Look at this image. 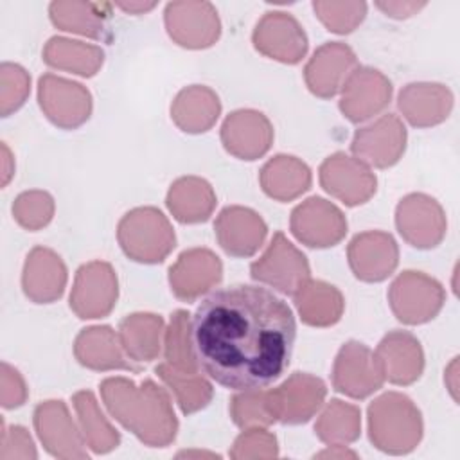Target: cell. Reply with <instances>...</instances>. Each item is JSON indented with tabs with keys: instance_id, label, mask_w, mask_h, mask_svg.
Listing matches in <instances>:
<instances>
[{
	"instance_id": "6da1fadb",
	"label": "cell",
	"mask_w": 460,
	"mask_h": 460,
	"mask_svg": "<svg viewBox=\"0 0 460 460\" xmlns=\"http://www.w3.org/2000/svg\"><path fill=\"white\" fill-rule=\"evenodd\" d=\"M296 338L291 307L252 284L216 289L198 305L190 341L199 370L230 390H257L288 368Z\"/></svg>"
},
{
	"instance_id": "7a4b0ae2",
	"label": "cell",
	"mask_w": 460,
	"mask_h": 460,
	"mask_svg": "<svg viewBox=\"0 0 460 460\" xmlns=\"http://www.w3.org/2000/svg\"><path fill=\"white\" fill-rule=\"evenodd\" d=\"M101 395L110 415L151 447L169 446L178 431L171 399L151 379L137 386L126 377H108L101 383Z\"/></svg>"
},
{
	"instance_id": "3957f363",
	"label": "cell",
	"mask_w": 460,
	"mask_h": 460,
	"mask_svg": "<svg viewBox=\"0 0 460 460\" xmlns=\"http://www.w3.org/2000/svg\"><path fill=\"white\" fill-rule=\"evenodd\" d=\"M368 437L372 444L390 455H406L422 438V417L410 397L386 392L368 406Z\"/></svg>"
},
{
	"instance_id": "277c9868",
	"label": "cell",
	"mask_w": 460,
	"mask_h": 460,
	"mask_svg": "<svg viewBox=\"0 0 460 460\" xmlns=\"http://www.w3.org/2000/svg\"><path fill=\"white\" fill-rule=\"evenodd\" d=\"M122 252L144 264L162 262L176 246L169 219L155 207H138L122 216L117 226Z\"/></svg>"
},
{
	"instance_id": "5b68a950",
	"label": "cell",
	"mask_w": 460,
	"mask_h": 460,
	"mask_svg": "<svg viewBox=\"0 0 460 460\" xmlns=\"http://www.w3.org/2000/svg\"><path fill=\"white\" fill-rule=\"evenodd\" d=\"M446 291L442 284L422 273L406 270L388 288V302L399 322L419 325L433 320L442 309Z\"/></svg>"
},
{
	"instance_id": "8992f818",
	"label": "cell",
	"mask_w": 460,
	"mask_h": 460,
	"mask_svg": "<svg viewBox=\"0 0 460 460\" xmlns=\"http://www.w3.org/2000/svg\"><path fill=\"white\" fill-rule=\"evenodd\" d=\"M250 275L253 280L293 296L309 280L311 271L305 255L282 232H277L266 252L252 262Z\"/></svg>"
},
{
	"instance_id": "52a82bcc",
	"label": "cell",
	"mask_w": 460,
	"mask_h": 460,
	"mask_svg": "<svg viewBox=\"0 0 460 460\" xmlns=\"http://www.w3.org/2000/svg\"><path fill=\"white\" fill-rule=\"evenodd\" d=\"M395 225L401 237L420 250L440 244L446 235L447 221L440 203L422 192L404 196L395 208Z\"/></svg>"
},
{
	"instance_id": "ba28073f",
	"label": "cell",
	"mask_w": 460,
	"mask_h": 460,
	"mask_svg": "<svg viewBox=\"0 0 460 460\" xmlns=\"http://www.w3.org/2000/svg\"><path fill=\"white\" fill-rule=\"evenodd\" d=\"M38 101L47 119L63 129H75L92 113L90 92L75 81L45 74L38 81Z\"/></svg>"
},
{
	"instance_id": "9c48e42d",
	"label": "cell",
	"mask_w": 460,
	"mask_h": 460,
	"mask_svg": "<svg viewBox=\"0 0 460 460\" xmlns=\"http://www.w3.org/2000/svg\"><path fill=\"white\" fill-rule=\"evenodd\" d=\"M117 275L110 262L92 261L83 264L70 293V309L83 320L108 316L117 302Z\"/></svg>"
},
{
	"instance_id": "30bf717a",
	"label": "cell",
	"mask_w": 460,
	"mask_h": 460,
	"mask_svg": "<svg viewBox=\"0 0 460 460\" xmlns=\"http://www.w3.org/2000/svg\"><path fill=\"white\" fill-rule=\"evenodd\" d=\"M289 226L293 235L311 248L334 246L347 234V219L343 212L320 196H313L295 207Z\"/></svg>"
},
{
	"instance_id": "8fae6325",
	"label": "cell",
	"mask_w": 460,
	"mask_h": 460,
	"mask_svg": "<svg viewBox=\"0 0 460 460\" xmlns=\"http://www.w3.org/2000/svg\"><path fill=\"white\" fill-rule=\"evenodd\" d=\"M385 383L374 352L359 341H347L336 354L332 367V386L352 399H365Z\"/></svg>"
},
{
	"instance_id": "7c38bea8",
	"label": "cell",
	"mask_w": 460,
	"mask_h": 460,
	"mask_svg": "<svg viewBox=\"0 0 460 460\" xmlns=\"http://www.w3.org/2000/svg\"><path fill=\"white\" fill-rule=\"evenodd\" d=\"M404 147L406 128L394 113H386L370 126L359 128L350 144V151L359 162L377 169H386L397 164Z\"/></svg>"
},
{
	"instance_id": "4fadbf2b",
	"label": "cell",
	"mask_w": 460,
	"mask_h": 460,
	"mask_svg": "<svg viewBox=\"0 0 460 460\" xmlns=\"http://www.w3.org/2000/svg\"><path fill=\"white\" fill-rule=\"evenodd\" d=\"M164 20L169 36L185 49H207L221 32L217 11L208 2H171Z\"/></svg>"
},
{
	"instance_id": "5bb4252c",
	"label": "cell",
	"mask_w": 460,
	"mask_h": 460,
	"mask_svg": "<svg viewBox=\"0 0 460 460\" xmlns=\"http://www.w3.org/2000/svg\"><path fill=\"white\" fill-rule=\"evenodd\" d=\"M320 183L336 199L349 207L361 205L376 194V174L345 153H334L320 165Z\"/></svg>"
},
{
	"instance_id": "9a60e30c",
	"label": "cell",
	"mask_w": 460,
	"mask_h": 460,
	"mask_svg": "<svg viewBox=\"0 0 460 460\" xmlns=\"http://www.w3.org/2000/svg\"><path fill=\"white\" fill-rule=\"evenodd\" d=\"M253 47L280 63L295 65L307 52V36L300 23L288 13H266L255 25L252 34Z\"/></svg>"
},
{
	"instance_id": "2e32d148",
	"label": "cell",
	"mask_w": 460,
	"mask_h": 460,
	"mask_svg": "<svg viewBox=\"0 0 460 460\" xmlns=\"http://www.w3.org/2000/svg\"><path fill=\"white\" fill-rule=\"evenodd\" d=\"M392 97L390 79L376 68H356L341 88L340 110L354 124L365 122L383 111Z\"/></svg>"
},
{
	"instance_id": "e0dca14e",
	"label": "cell",
	"mask_w": 460,
	"mask_h": 460,
	"mask_svg": "<svg viewBox=\"0 0 460 460\" xmlns=\"http://www.w3.org/2000/svg\"><path fill=\"white\" fill-rule=\"evenodd\" d=\"M358 68L354 50L341 41H329L318 47L304 68L307 88L322 99L341 92L349 75Z\"/></svg>"
},
{
	"instance_id": "ac0fdd59",
	"label": "cell",
	"mask_w": 460,
	"mask_h": 460,
	"mask_svg": "<svg viewBox=\"0 0 460 460\" xmlns=\"http://www.w3.org/2000/svg\"><path fill=\"white\" fill-rule=\"evenodd\" d=\"M34 428L45 449L56 458H88L79 433L63 401H45L34 410Z\"/></svg>"
},
{
	"instance_id": "d6986e66",
	"label": "cell",
	"mask_w": 460,
	"mask_h": 460,
	"mask_svg": "<svg viewBox=\"0 0 460 460\" xmlns=\"http://www.w3.org/2000/svg\"><path fill=\"white\" fill-rule=\"evenodd\" d=\"M352 273L365 282H381L394 273L399 262V248L392 234L370 230L358 234L347 248Z\"/></svg>"
},
{
	"instance_id": "ffe728a7",
	"label": "cell",
	"mask_w": 460,
	"mask_h": 460,
	"mask_svg": "<svg viewBox=\"0 0 460 460\" xmlns=\"http://www.w3.org/2000/svg\"><path fill=\"white\" fill-rule=\"evenodd\" d=\"M225 149L239 160H257L273 144V128L268 117L257 110L232 111L221 126Z\"/></svg>"
},
{
	"instance_id": "44dd1931",
	"label": "cell",
	"mask_w": 460,
	"mask_h": 460,
	"mask_svg": "<svg viewBox=\"0 0 460 460\" xmlns=\"http://www.w3.org/2000/svg\"><path fill=\"white\" fill-rule=\"evenodd\" d=\"M223 266L219 257L207 248L185 250L169 268L171 291L185 302H192L219 284Z\"/></svg>"
},
{
	"instance_id": "7402d4cb",
	"label": "cell",
	"mask_w": 460,
	"mask_h": 460,
	"mask_svg": "<svg viewBox=\"0 0 460 460\" xmlns=\"http://www.w3.org/2000/svg\"><path fill=\"white\" fill-rule=\"evenodd\" d=\"M221 248L232 257H252L264 243L268 226L262 217L246 207H225L214 223Z\"/></svg>"
},
{
	"instance_id": "603a6c76",
	"label": "cell",
	"mask_w": 460,
	"mask_h": 460,
	"mask_svg": "<svg viewBox=\"0 0 460 460\" xmlns=\"http://www.w3.org/2000/svg\"><path fill=\"white\" fill-rule=\"evenodd\" d=\"M374 358L383 377L394 385H411L424 368V354L419 340L408 331H392L377 345Z\"/></svg>"
},
{
	"instance_id": "cb8c5ba5",
	"label": "cell",
	"mask_w": 460,
	"mask_h": 460,
	"mask_svg": "<svg viewBox=\"0 0 460 460\" xmlns=\"http://www.w3.org/2000/svg\"><path fill=\"white\" fill-rule=\"evenodd\" d=\"M325 383L311 374L295 372L279 388H273L279 420L284 424L307 422L323 404Z\"/></svg>"
},
{
	"instance_id": "d4e9b609",
	"label": "cell",
	"mask_w": 460,
	"mask_h": 460,
	"mask_svg": "<svg viewBox=\"0 0 460 460\" xmlns=\"http://www.w3.org/2000/svg\"><path fill=\"white\" fill-rule=\"evenodd\" d=\"M66 286V266L61 257L43 246H36L27 255L22 288L27 298L36 304H50L58 300Z\"/></svg>"
},
{
	"instance_id": "484cf974",
	"label": "cell",
	"mask_w": 460,
	"mask_h": 460,
	"mask_svg": "<svg viewBox=\"0 0 460 460\" xmlns=\"http://www.w3.org/2000/svg\"><path fill=\"white\" fill-rule=\"evenodd\" d=\"M397 106L415 128L444 122L453 108V93L440 83H410L399 92Z\"/></svg>"
},
{
	"instance_id": "4316f807",
	"label": "cell",
	"mask_w": 460,
	"mask_h": 460,
	"mask_svg": "<svg viewBox=\"0 0 460 460\" xmlns=\"http://www.w3.org/2000/svg\"><path fill=\"white\" fill-rule=\"evenodd\" d=\"M74 354L83 367L92 370H140L129 361L120 345L119 332L110 325L83 329L74 341Z\"/></svg>"
},
{
	"instance_id": "83f0119b",
	"label": "cell",
	"mask_w": 460,
	"mask_h": 460,
	"mask_svg": "<svg viewBox=\"0 0 460 460\" xmlns=\"http://www.w3.org/2000/svg\"><path fill=\"white\" fill-rule=\"evenodd\" d=\"M221 113V102L214 90L203 84L183 88L171 104V119L185 133L208 131Z\"/></svg>"
},
{
	"instance_id": "f1b7e54d",
	"label": "cell",
	"mask_w": 460,
	"mask_h": 460,
	"mask_svg": "<svg viewBox=\"0 0 460 460\" xmlns=\"http://www.w3.org/2000/svg\"><path fill=\"white\" fill-rule=\"evenodd\" d=\"M262 190L277 201H291L311 187V169L291 155L268 160L259 174Z\"/></svg>"
},
{
	"instance_id": "f546056e",
	"label": "cell",
	"mask_w": 460,
	"mask_h": 460,
	"mask_svg": "<svg viewBox=\"0 0 460 460\" xmlns=\"http://www.w3.org/2000/svg\"><path fill=\"white\" fill-rule=\"evenodd\" d=\"M165 203L180 223H203L212 216L217 201L207 180L183 176L171 185Z\"/></svg>"
},
{
	"instance_id": "4dcf8cb0",
	"label": "cell",
	"mask_w": 460,
	"mask_h": 460,
	"mask_svg": "<svg viewBox=\"0 0 460 460\" xmlns=\"http://www.w3.org/2000/svg\"><path fill=\"white\" fill-rule=\"evenodd\" d=\"M295 305L304 323L313 327L334 325L345 307L343 295L323 280H307L295 295Z\"/></svg>"
},
{
	"instance_id": "1f68e13d",
	"label": "cell",
	"mask_w": 460,
	"mask_h": 460,
	"mask_svg": "<svg viewBox=\"0 0 460 460\" xmlns=\"http://www.w3.org/2000/svg\"><path fill=\"white\" fill-rule=\"evenodd\" d=\"M164 320L153 313H135L119 323V340L133 361H153L162 350Z\"/></svg>"
},
{
	"instance_id": "d6a6232c",
	"label": "cell",
	"mask_w": 460,
	"mask_h": 460,
	"mask_svg": "<svg viewBox=\"0 0 460 460\" xmlns=\"http://www.w3.org/2000/svg\"><path fill=\"white\" fill-rule=\"evenodd\" d=\"M43 61L58 70L92 77L101 68L104 52L95 45L54 36L43 49Z\"/></svg>"
},
{
	"instance_id": "836d02e7",
	"label": "cell",
	"mask_w": 460,
	"mask_h": 460,
	"mask_svg": "<svg viewBox=\"0 0 460 460\" xmlns=\"http://www.w3.org/2000/svg\"><path fill=\"white\" fill-rule=\"evenodd\" d=\"M84 442L95 453H110L120 442L119 431L108 422L90 390H81L72 397Z\"/></svg>"
},
{
	"instance_id": "e575fe53",
	"label": "cell",
	"mask_w": 460,
	"mask_h": 460,
	"mask_svg": "<svg viewBox=\"0 0 460 460\" xmlns=\"http://www.w3.org/2000/svg\"><path fill=\"white\" fill-rule=\"evenodd\" d=\"M108 5L88 2H52L49 7L52 23L68 32H77L93 40L104 38V11Z\"/></svg>"
},
{
	"instance_id": "d590c367",
	"label": "cell",
	"mask_w": 460,
	"mask_h": 460,
	"mask_svg": "<svg viewBox=\"0 0 460 460\" xmlns=\"http://www.w3.org/2000/svg\"><path fill=\"white\" fill-rule=\"evenodd\" d=\"M155 372L167 385V388L174 394L180 410L185 415H190L201 408H205L212 399V385L199 372H183L167 361L160 363Z\"/></svg>"
},
{
	"instance_id": "8d00e7d4",
	"label": "cell",
	"mask_w": 460,
	"mask_h": 460,
	"mask_svg": "<svg viewBox=\"0 0 460 460\" xmlns=\"http://www.w3.org/2000/svg\"><path fill=\"white\" fill-rule=\"evenodd\" d=\"M316 437L329 446H347L361 433V411L358 406L332 399L314 424Z\"/></svg>"
},
{
	"instance_id": "74e56055",
	"label": "cell",
	"mask_w": 460,
	"mask_h": 460,
	"mask_svg": "<svg viewBox=\"0 0 460 460\" xmlns=\"http://www.w3.org/2000/svg\"><path fill=\"white\" fill-rule=\"evenodd\" d=\"M230 417L243 428L270 426L279 420L273 390H243L230 399Z\"/></svg>"
},
{
	"instance_id": "f35d334b",
	"label": "cell",
	"mask_w": 460,
	"mask_h": 460,
	"mask_svg": "<svg viewBox=\"0 0 460 460\" xmlns=\"http://www.w3.org/2000/svg\"><path fill=\"white\" fill-rule=\"evenodd\" d=\"M190 314L178 309L171 314L169 327L164 336V356L165 361L183 372H199L192 341H190Z\"/></svg>"
},
{
	"instance_id": "ab89813d",
	"label": "cell",
	"mask_w": 460,
	"mask_h": 460,
	"mask_svg": "<svg viewBox=\"0 0 460 460\" xmlns=\"http://www.w3.org/2000/svg\"><path fill=\"white\" fill-rule=\"evenodd\" d=\"M13 216L20 226L36 232L50 223L54 216V199L45 190L22 192L13 203Z\"/></svg>"
},
{
	"instance_id": "60d3db41",
	"label": "cell",
	"mask_w": 460,
	"mask_h": 460,
	"mask_svg": "<svg viewBox=\"0 0 460 460\" xmlns=\"http://www.w3.org/2000/svg\"><path fill=\"white\" fill-rule=\"evenodd\" d=\"M313 9L327 31L336 34L352 32L367 14L365 2H313Z\"/></svg>"
},
{
	"instance_id": "b9f144b4",
	"label": "cell",
	"mask_w": 460,
	"mask_h": 460,
	"mask_svg": "<svg viewBox=\"0 0 460 460\" xmlns=\"http://www.w3.org/2000/svg\"><path fill=\"white\" fill-rule=\"evenodd\" d=\"M0 104L2 117H9L16 111L27 99L31 92V77L29 74L14 63H2L0 66Z\"/></svg>"
},
{
	"instance_id": "7bdbcfd3",
	"label": "cell",
	"mask_w": 460,
	"mask_h": 460,
	"mask_svg": "<svg viewBox=\"0 0 460 460\" xmlns=\"http://www.w3.org/2000/svg\"><path fill=\"white\" fill-rule=\"evenodd\" d=\"M230 456L241 458H275L279 456V446L273 433L261 428L244 429L234 442Z\"/></svg>"
},
{
	"instance_id": "ee69618b",
	"label": "cell",
	"mask_w": 460,
	"mask_h": 460,
	"mask_svg": "<svg viewBox=\"0 0 460 460\" xmlns=\"http://www.w3.org/2000/svg\"><path fill=\"white\" fill-rule=\"evenodd\" d=\"M2 449H0V460L9 458H36L38 453L34 449V442L25 428L22 426H11L5 429V424L2 422Z\"/></svg>"
},
{
	"instance_id": "f6af8a7d",
	"label": "cell",
	"mask_w": 460,
	"mask_h": 460,
	"mask_svg": "<svg viewBox=\"0 0 460 460\" xmlns=\"http://www.w3.org/2000/svg\"><path fill=\"white\" fill-rule=\"evenodd\" d=\"M27 401V386L16 368L2 363V406L5 410L18 408Z\"/></svg>"
},
{
	"instance_id": "bcb514c9",
	"label": "cell",
	"mask_w": 460,
	"mask_h": 460,
	"mask_svg": "<svg viewBox=\"0 0 460 460\" xmlns=\"http://www.w3.org/2000/svg\"><path fill=\"white\" fill-rule=\"evenodd\" d=\"M376 5L392 18H408L420 11L426 2H376Z\"/></svg>"
},
{
	"instance_id": "7dc6e473",
	"label": "cell",
	"mask_w": 460,
	"mask_h": 460,
	"mask_svg": "<svg viewBox=\"0 0 460 460\" xmlns=\"http://www.w3.org/2000/svg\"><path fill=\"white\" fill-rule=\"evenodd\" d=\"M314 458H358V455L345 449V446H331L329 449L314 455Z\"/></svg>"
},
{
	"instance_id": "c3c4849f",
	"label": "cell",
	"mask_w": 460,
	"mask_h": 460,
	"mask_svg": "<svg viewBox=\"0 0 460 460\" xmlns=\"http://www.w3.org/2000/svg\"><path fill=\"white\" fill-rule=\"evenodd\" d=\"M156 4L155 2H120L117 4V7H120L122 11L126 13H131V14H140V13H146L149 9H153Z\"/></svg>"
},
{
	"instance_id": "681fc988",
	"label": "cell",
	"mask_w": 460,
	"mask_h": 460,
	"mask_svg": "<svg viewBox=\"0 0 460 460\" xmlns=\"http://www.w3.org/2000/svg\"><path fill=\"white\" fill-rule=\"evenodd\" d=\"M455 377H456V358L451 361V365H449V368H447V374H446V381H447L449 392H451L453 399L456 401L458 397H456V381H455Z\"/></svg>"
},
{
	"instance_id": "f907efd6",
	"label": "cell",
	"mask_w": 460,
	"mask_h": 460,
	"mask_svg": "<svg viewBox=\"0 0 460 460\" xmlns=\"http://www.w3.org/2000/svg\"><path fill=\"white\" fill-rule=\"evenodd\" d=\"M2 153H4V178H2V185H7L13 171L9 169V162H11V155H9V149L5 144H2Z\"/></svg>"
},
{
	"instance_id": "816d5d0a",
	"label": "cell",
	"mask_w": 460,
	"mask_h": 460,
	"mask_svg": "<svg viewBox=\"0 0 460 460\" xmlns=\"http://www.w3.org/2000/svg\"><path fill=\"white\" fill-rule=\"evenodd\" d=\"M178 456H216V458H219V455L203 453V451H183V453H178Z\"/></svg>"
}]
</instances>
